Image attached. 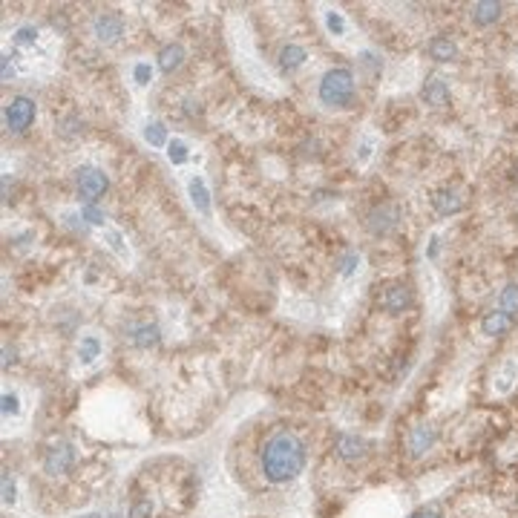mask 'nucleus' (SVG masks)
Masks as SVG:
<instances>
[{
	"instance_id": "obj_1",
	"label": "nucleus",
	"mask_w": 518,
	"mask_h": 518,
	"mask_svg": "<svg viewBox=\"0 0 518 518\" xmlns=\"http://www.w3.org/2000/svg\"><path fill=\"white\" fill-rule=\"evenodd\" d=\"M259 466H262V475L271 484H285L291 478H297L305 466V444L288 429L273 432L262 444Z\"/></svg>"
},
{
	"instance_id": "obj_2",
	"label": "nucleus",
	"mask_w": 518,
	"mask_h": 518,
	"mask_svg": "<svg viewBox=\"0 0 518 518\" xmlns=\"http://www.w3.org/2000/svg\"><path fill=\"white\" fill-rule=\"evenodd\" d=\"M354 72L349 67H334L320 78V101L326 107H349L354 99Z\"/></svg>"
},
{
	"instance_id": "obj_3",
	"label": "nucleus",
	"mask_w": 518,
	"mask_h": 518,
	"mask_svg": "<svg viewBox=\"0 0 518 518\" xmlns=\"http://www.w3.org/2000/svg\"><path fill=\"white\" fill-rule=\"evenodd\" d=\"M400 219H403V210L397 202H380L366 214V231L371 236H388L397 231Z\"/></svg>"
},
{
	"instance_id": "obj_4",
	"label": "nucleus",
	"mask_w": 518,
	"mask_h": 518,
	"mask_svg": "<svg viewBox=\"0 0 518 518\" xmlns=\"http://www.w3.org/2000/svg\"><path fill=\"white\" fill-rule=\"evenodd\" d=\"M75 187H78V196L84 199L87 205H95V202H99V199L104 196V193H107L110 179L104 176V170L84 165V167H78V170H75Z\"/></svg>"
},
{
	"instance_id": "obj_5",
	"label": "nucleus",
	"mask_w": 518,
	"mask_h": 518,
	"mask_svg": "<svg viewBox=\"0 0 518 518\" xmlns=\"http://www.w3.org/2000/svg\"><path fill=\"white\" fill-rule=\"evenodd\" d=\"M35 112H38V107L29 95H14L3 107V124L9 133H23V130L32 127V121H35Z\"/></svg>"
},
{
	"instance_id": "obj_6",
	"label": "nucleus",
	"mask_w": 518,
	"mask_h": 518,
	"mask_svg": "<svg viewBox=\"0 0 518 518\" xmlns=\"http://www.w3.org/2000/svg\"><path fill=\"white\" fill-rule=\"evenodd\" d=\"M75 466V446L67 444V441H58L46 449L43 455V469L50 475H67L70 469Z\"/></svg>"
},
{
	"instance_id": "obj_7",
	"label": "nucleus",
	"mask_w": 518,
	"mask_h": 518,
	"mask_svg": "<svg viewBox=\"0 0 518 518\" xmlns=\"http://www.w3.org/2000/svg\"><path fill=\"white\" fill-rule=\"evenodd\" d=\"M92 35L101 43H116L124 35V18L118 12H99L92 18Z\"/></svg>"
},
{
	"instance_id": "obj_8",
	"label": "nucleus",
	"mask_w": 518,
	"mask_h": 518,
	"mask_svg": "<svg viewBox=\"0 0 518 518\" xmlns=\"http://www.w3.org/2000/svg\"><path fill=\"white\" fill-rule=\"evenodd\" d=\"M380 302H383V309H386L388 314H403V311H409V309H412L415 297H412V288H409V285L392 282V285H386Z\"/></svg>"
},
{
	"instance_id": "obj_9",
	"label": "nucleus",
	"mask_w": 518,
	"mask_h": 518,
	"mask_svg": "<svg viewBox=\"0 0 518 518\" xmlns=\"http://www.w3.org/2000/svg\"><path fill=\"white\" fill-rule=\"evenodd\" d=\"M432 207L438 210L441 216H455L466 207V199H464V193L455 190V187H441V190L432 193Z\"/></svg>"
},
{
	"instance_id": "obj_10",
	"label": "nucleus",
	"mask_w": 518,
	"mask_h": 518,
	"mask_svg": "<svg viewBox=\"0 0 518 518\" xmlns=\"http://www.w3.org/2000/svg\"><path fill=\"white\" fill-rule=\"evenodd\" d=\"M435 441H438V432H435V426L429 424H420L409 432V455L412 458H420V455H426V452L435 446Z\"/></svg>"
},
{
	"instance_id": "obj_11",
	"label": "nucleus",
	"mask_w": 518,
	"mask_h": 518,
	"mask_svg": "<svg viewBox=\"0 0 518 518\" xmlns=\"http://www.w3.org/2000/svg\"><path fill=\"white\" fill-rule=\"evenodd\" d=\"M458 43L446 38V35H435L429 43H426V55L438 63H449V61H458Z\"/></svg>"
},
{
	"instance_id": "obj_12",
	"label": "nucleus",
	"mask_w": 518,
	"mask_h": 518,
	"mask_svg": "<svg viewBox=\"0 0 518 518\" xmlns=\"http://www.w3.org/2000/svg\"><path fill=\"white\" fill-rule=\"evenodd\" d=\"M337 455L349 464L363 461L366 458V441L358 438V435H337Z\"/></svg>"
},
{
	"instance_id": "obj_13",
	"label": "nucleus",
	"mask_w": 518,
	"mask_h": 518,
	"mask_svg": "<svg viewBox=\"0 0 518 518\" xmlns=\"http://www.w3.org/2000/svg\"><path fill=\"white\" fill-rule=\"evenodd\" d=\"M469 14H473V23H475V26H493V23L501 21V14H504V6L495 3V0H481V3H473Z\"/></svg>"
},
{
	"instance_id": "obj_14",
	"label": "nucleus",
	"mask_w": 518,
	"mask_h": 518,
	"mask_svg": "<svg viewBox=\"0 0 518 518\" xmlns=\"http://www.w3.org/2000/svg\"><path fill=\"white\" fill-rule=\"evenodd\" d=\"M512 322H515V320H512L510 314H504L501 309H498V311L493 309V311L484 314V320H481V331L487 334V337H504V334L512 329Z\"/></svg>"
},
{
	"instance_id": "obj_15",
	"label": "nucleus",
	"mask_w": 518,
	"mask_h": 518,
	"mask_svg": "<svg viewBox=\"0 0 518 518\" xmlns=\"http://www.w3.org/2000/svg\"><path fill=\"white\" fill-rule=\"evenodd\" d=\"M185 63V46L182 43H167L158 50V70L165 75H173Z\"/></svg>"
},
{
	"instance_id": "obj_16",
	"label": "nucleus",
	"mask_w": 518,
	"mask_h": 518,
	"mask_svg": "<svg viewBox=\"0 0 518 518\" xmlns=\"http://www.w3.org/2000/svg\"><path fill=\"white\" fill-rule=\"evenodd\" d=\"M420 99H424L429 107H446L449 104V87L444 78H429L424 90H420Z\"/></svg>"
},
{
	"instance_id": "obj_17",
	"label": "nucleus",
	"mask_w": 518,
	"mask_h": 518,
	"mask_svg": "<svg viewBox=\"0 0 518 518\" xmlns=\"http://www.w3.org/2000/svg\"><path fill=\"white\" fill-rule=\"evenodd\" d=\"M161 340V331L156 322H141V326H133L130 329V343H133L136 349H150L156 346Z\"/></svg>"
},
{
	"instance_id": "obj_18",
	"label": "nucleus",
	"mask_w": 518,
	"mask_h": 518,
	"mask_svg": "<svg viewBox=\"0 0 518 518\" xmlns=\"http://www.w3.org/2000/svg\"><path fill=\"white\" fill-rule=\"evenodd\" d=\"M305 58H309V52L302 50L300 43H285L282 50H280V70L282 72H294V70H300L302 63H305Z\"/></svg>"
},
{
	"instance_id": "obj_19",
	"label": "nucleus",
	"mask_w": 518,
	"mask_h": 518,
	"mask_svg": "<svg viewBox=\"0 0 518 518\" xmlns=\"http://www.w3.org/2000/svg\"><path fill=\"white\" fill-rule=\"evenodd\" d=\"M187 193H190V202L196 205V210L199 214H210V193H207V187H205V179L202 176H193V179L187 182Z\"/></svg>"
},
{
	"instance_id": "obj_20",
	"label": "nucleus",
	"mask_w": 518,
	"mask_h": 518,
	"mask_svg": "<svg viewBox=\"0 0 518 518\" xmlns=\"http://www.w3.org/2000/svg\"><path fill=\"white\" fill-rule=\"evenodd\" d=\"M498 309L504 314H510L512 320L518 317V282L504 285V291H501V297H498Z\"/></svg>"
},
{
	"instance_id": "obj_21",
	"label": "nucleus",
	"mask_w": 518,
	"mask_h": 518,
	"mask_svg": "<svg viewBox=\"0 0 518 518\" xmlns=\"http://www.w3.org/2000/svg\"><path fill=\"white\" fill-rule=\"evenodd\" d=\"M515 377H518V366H515V360H507L495 375V388H498V392H510Z\"/></svg>"
},
{
	"instance_id": "obj_22",
	"label": "nucleus",
	"mask_w": 518,
	"mask_h": 518,
	"mask_svg": "<svg viewBox=\"0 0 518 518\" xmlns=\"http://www.w3.org/2000/svg\"><path fill=\"white\" fill-rule=\"evenodd\" d=\"M144 138H147L153 147H165V144H170L167 141V130H165L161 121H150L147 127H144Z\"/></svg>"
},
{
	"instance_id": "obj_23",
	"label": "nucleus",
	"mask_w": 518,
	"mask_h": 518,
	"mask_svg": "<svg viewBox=\"0 0 518 518\" xmlns=\"http://www.w3.org/2000/svg\"><path fill=\"white\" fill-rule=\"evenodd\" d=\"M81 130H84V121H81V116H75V112H70V116H63V118L58 121V133H61L63 138L78 136Z\"/></svg>"
},
{
	"instance_id": "obj_24",
	"label": "nucleus",
	"mask_w": 518,
	"mask_h": 518,
	"mask_svg": "<svg viewBox=\"0 0 518 518\" xmlns=\"http://www.w3.org/2000/svg\"><path fill=\"white\" fill-rule=\"evenodd\" d=\"M99 351H101V343L95 337H84L81 340V346H78V358L84 360V363H92L95 358H99Z\"/></svg>"
},
{
	"instance_id": "obj_25",
	"label": "nucleus",
	"mask_w": 518,
	"mask_h": 518,
	"mask_svg": "<svg viewBox=\"0 0 518 518\" xmlns=\"http://www.w3.org/2000/svg\"><path fill=\"white\" fill-rule=\"evenodd\" d=\"M167 156H170L173 165H185V161H187V144L179 141V138H173L167 144Z\"/></svg>"
},
{
	"instance_id": "obj_26",
	"label": "nucleus",
	"mask_w": 518,
	"mask_h": 518,
	"mask_svg": "<svg viewBox=\"0 0 518 518\" xmlns=\"http://www.w3.org/2000/svg\"><path fill=\"white\" fill-rule=\"evenodd\" d=\"M38 41V29L35 26H18V32H14V43H18V46H32V43H35Z\"/></svg>"
},
{
	"instance_id": "obj_27",
	"label": "nucleus",
	"mask_w": 518,
	"mask_h": 518,
	"mask_svg": "<svg viewBox=\"0 0 518 518\" xmlns=\"http://www.w3.org/2000/svg\"><path fill=\"white\" fill-rule=\"evenodd\" d=\"M130 518H153V501L150 498H138L130 507Z\"/></svg>"
},
{
	"instance_id": "obj_28",
	"label": "nucleus",
	"mask_w": 518,
	"mask_h": 518,
	"mask_svg": "<svg viewBox=\"0 0 518 518\" xmlns=\"http://www.w3.org/2000/svg\"><path fill=\"white\" fill-rule=\"evenodd\" d=\"M81 219H87L90 225H104V210L99 205H84L81 207Z\"/></svg>"
},
{
	"instance_id": "obj_29",
	"label": "nucleus",
	"mask_w": 518,
	"mask_h": 518,
	"mask_svg": "<svg viewBox=\"0 0 518 518\" xmlns=\"http://www.w3.org/2000/svg\"><path fill=\"white\" fill-rule=\"evenodd\" d=\"M326 26H329L331 35H343V32H346L343 14H340V12H326Z\"/></svg>"
},
{
	"instance_id": "obj_30",
	"label": "nucleus",
	"mask_w": 518,
	"mask_h": 518,
	"mask_svg": "<svg viewBox=\"0 0 518 518\" xmlns=\"http://www.w3.org/2000/svg\"><path fill=\"white\" fill-rule=\"evenodd\" d=\"M104 236H107V245H110L112 251H116L118 256H127V248H124V239H121V234H118V231H107Z\"/></svg>"
},
{
	"instance_id": "obj_31",
	"label": "nucleus",
	"mask_w": 518,
	"mask_h": 518,
	"mask_svg": "<svg viewBox=\"0 0 518 518\" xmlns=\"http://www.w3.org/2000/svg\"><path fill=\"white\" fill-rule=\"evenodd\" d=\"M3 504H14L18 501V495H14V481H12V475L9 473H3Z\"/></svg>"
},
{
	"instance_id": "obj_32",
	"label": "nucleus",
	"mask_w": 518,
	"mask_h": 518,
	"mask_svg": "<svg viewBox=\"0 0 518 518\" xmlns=\"http://www.w3.org/2000/svg\"><path fill=\"white\" fill-rule=\"evenodd\" d=\"M133 75H136V81H138V84H147V81H150V75H153V70H150V63H136V70H133Z\"/></svg>"
},
{
	"instance_id": "obj_33",
	"label": "nucleus",
	"mask_w": 518,
	"mask_h": 518,
	"mask_svg": "<svg viewBox=\"0 0 518 518\" xmlns=\"http://www.w3.org/2000/svg\"><path fill=\"white\" fill-rule=\"evenodd\" d=\"M18 395H3V415H18Z\"/></svg>"
},
{
	"instance_id": "obj_34",
	"label": "nucleus",
	"mask_w": 518,
	"mask_h": 518,
	"mask_svg": "<svg viewBox=\"0 0 518 518\" xmlns=\"http://www.w3.org/2000/svg\"><path fill=\"white\" fill-rule=\"evenodd\" d=\"M360 63H363V67H369L371 72H380V67H383L380 58H375L371 52H363V55H360Z\"/></svg>"
},
{
	"instance_id": "obj_35",
	"label": "nucleus",
	"mask_w": 518,
	"mask_h": 518,
	"mask_svg": "<svg viewBox=\"0 0 518 518\" xmlns=\"http://www.w3.org/2000/svg\"><path fill=\"white\" fill-rule=\"evenodd\" d=\"M358 265H360V256H358V253H349V256L343 259V277H349V273L358 268Z\"/></svg>"
},
{
	"instance_id": "obj_36",
	"label": "nucleus",
	"mask_w": 518,
	"mask_h": 518,
	"mask_svg": "<svg viewBox=\"0 0 518 518\" xmlns=\"http://www.w3.org/2000/svg\"><path fill=\"white\" fill-rule=\"evenodd\" d=\"M0 67H3V81H12V78H14V67H12V55H3V61H0Z\"/></svg>"
},
{
	"instance_id": "obj_37",
	"label": "nucleus",
	"mask_w": 518,
	"mask_h": 518,
	"mask_svg": "<svg viewBox=\"0 0 518 518\" xmlns=\"http://www.w3.org/2000/svg\"><path fill=\"white\" fill-rule=\"evenodd\" d=\"M409 518H441V512L438 510H415Z\"/></svg>"
},
{
	"instance_id": "obj_38",
	"label": "nucleus",
	"mask_w": 518,
	"mask_h": 518,
	"mask_svg": "<svg viewBox=\"0 0 518 518\" xmlns=\"http://www.w3.org/2000/svg\"><path fill=\"white\" fill-rule=\"evenodd\" d=\"M14 363V349H9V346H3V369H9Z\"/></svg>"
},
{
	"instance_id": "obj_39",
	"label": "nucleus",
	"mask_w": 518,
	"mask_h": 518,
	"mask_svg": "<svg viewBox=\"0 0 518 518\" xmlns=\"http://www.w3.org/2000/svg\"><path fill=\"white\" fill-rule=\"evenodd\" d=\"M369 156H371V141H366L363 147H360V161H366Z\"/></svg>"
},
{
	"instance_id": "obj_40",
	"label": "nucleus",
	"mask_w": 518,
	"mask_h": 518,
	"mask_svg": "<svg viewBox=\"0 0 518 518\" xmlns=\"http://www.w3.org/2000/svg\"><path fill=\"white\" fill-rule=\"evenodd\" d=\"M435 253H438V236H435L432 245H429V259H435Z\"/></svg>"
},
{
	"instance_id": "obj_41",
	"label": "nucleus",
	"mask_w": 518,
	"mask_h": 518,
	"mask_svg": "<svg viewBox=\"0 0 518 518\" xmlns=\"http://www.w3.org/2000/svg\"><path fill=\"white\" fill-rule=\"evenodd\" d=\"M78 518H101L99 512H87V515H78Z\"/></svg>"
}]
</instances>
